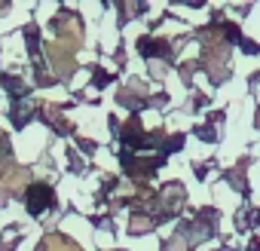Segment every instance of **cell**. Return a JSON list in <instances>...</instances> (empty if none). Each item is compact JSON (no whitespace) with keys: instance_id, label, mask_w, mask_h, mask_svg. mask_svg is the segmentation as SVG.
<instances>
[{"instance_id":"cell-1","label":"cell","mask_w":260,"mask_h":251,"mask_svg":"<svg viewBox=\"0 0 260 251\" xmlns=\"http://www.w3.org/2000/svg\"><path fill=\"white\" fill-rule=\"evenodd\" d=\"M52 205V190L49 187H43V184H37V187H31V199H28V211L31 214H40V211H46Z\"/></svg>"},{"instance_id":"cell-2","label":"cell","mask_w":260,"mask_h":251,"mask_svg":"<svg viewBox=\"0 0 260 251\" xmlns=\"http://www.w3.org/2000/svg\"><path fill=\"white\" fill-rule=\"evenodd\" d=\"M43 251H80V248H77L71 239L55 236V233H52V236H46V239H43Z\"/></svg>"}]
</instances>
